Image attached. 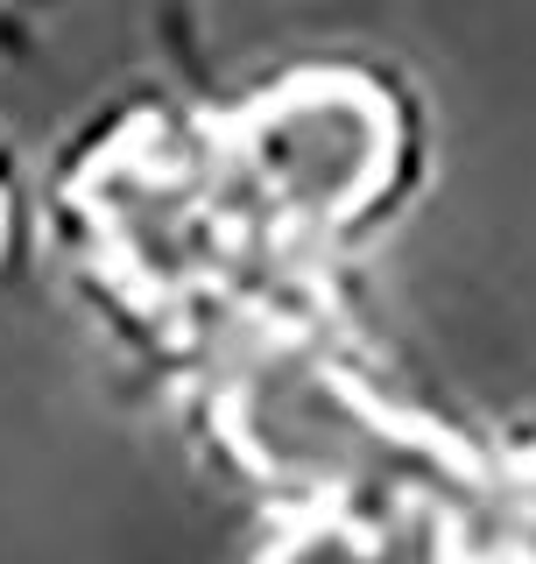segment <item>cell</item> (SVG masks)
<instances>
[{"label":"cell","instance_id":"obj_2","mask_svg":"<svg viewBox=\"0 0 536 564\" xmlns=\"http://www.w3.org/2000/svg\"><path fill=\"white\" fill-rule=\"evenodd\" d=\"M255 184L297 219H353L396 163V120L361 78H303L240 128Z\"/></svg>","mask_w":536,"mask_h":564},{"label":"cell","instance_id":"obj_1","mask_svg":"<svg viewBox=\"0 0 536 564\" xmlns=\"http://www.w3.org/2000/svg\"><path fill=\"white\" fill-rule=\"evenodd\" d=\"M234 437L290 494H382L409 445L311 352H261L234 388Z\"/></svg>","mask_w":536,"mask_h":564},{"label":"cell","instance_id":"obj_3","mask_svg":"<svg viewBox=\"0 0 536 564\" xmlns=\"http://www.w3.org/2000/svg\"><path fill=\"white\" fill-rule=\"evenodd\" d=\"M268 564H388L382 543H367L361 529H339V522H318V529H297Z\"/></svg>","mask_w":536,"mask_h":564}]
</instances>
